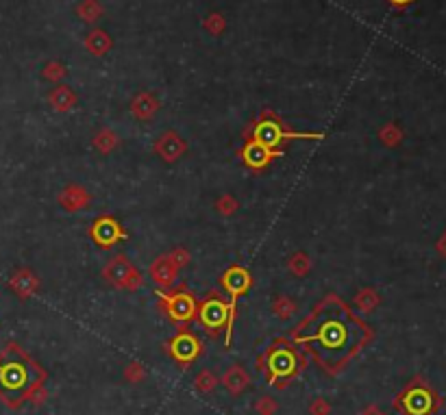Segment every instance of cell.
Masks as SVG:
<instances>
[{
	"label": "cell",
	"mask_w": 446,
	"mask_h": 415,
	"mask_svg": "<svg viewBox=\"0 0 446 415\" xmlns=\"http://www.w3.org/2000/svg\"><path fill=\"white\" fill-rule=\"evenodd\" d=\"M370 329L353 318L346 309L335 313H320L318 320L300 335V341H312L314 352L325 366H340L355 350L364 346Z\"/></svg>",
	"instance_id": "6da1fadb"
},
{
	"label": "cell",
	"mask_w": 446,
	"mask_h": 415,
	"mask_svg": "<svg viewBox=\"0 0 446 415\" xmlns=\"http://www.w3.org/2000/svg\"><path fill=\"white\" fill-rule=\"evenodd\" d=\"M44 372L20 346L9 344L0 354V400L9 407H20L35 389L42 387Z\"/></svg>",
	"instance_id": "7a4b0ae2"
},
{
	"label": "cell",
	"mask_w": 446,
	"mask_h": 415,
	"mask_svg": "<svg viewBox=\"0 0 446 415\" xmlns=\"http://www.w3.org/2000/svg\"><path fill=\"white\" fill-rule=\"evenodd\" d=\"M323 133H294V131H285L283 129V122L272 116V113H263V118L255 124V135L253 139L263 143L268 148H277L281 141H288V139H320Z\"/></svg>",
	"instance_id": "3957f363"
},
{
	"label": "cell",
	"mask_w": 446,
	"mask_h": 415,
	"mask_svg": "<svg viewBox=\"0 0 446 415\" xmlns=\"http://www.w3.org/2000/svg\"><path fill=\"white\" fill-rule=\"evenodd\" d=\"M438 405H440V398L436 396V391L420 381L409 385L397 400V407L405 415H431L438 409Z\"/></svg>",
	"instance_id": "277c9868"
},
{
	"label": "cell",
	"mask_w": 446,
	"mask_h": 415,
	"mask_svg": "<svg viewBox=\"0 0 446 415\" xmlns=\"http://www.w3.org/2000/svg\"><path fill=\"white\" fill-rule=\"evenodd\" d=\"M102 276L107 283L122 292H137L139 287L144 285L139 269L124 255H116L107 261V265L102 267Z\"/></svg>",
	"instance_id": "5b68a950"
},
{
	"label": "cell",
	"mask_w": 446,
	"mask_h": 415,
	"mask_svg": "<svg viewBox=\"0 0 446 415\" xmlns=\"http://www.w3.org/2000/svg\"><path fill=\"white\" fill-rule=\"evenodd\" d=\"M199 320L205 329H209L211 333H218L222 329H226V346L231 339V327H233L236 320V304L231 302L229 306L218 298V296H209L199 309Z\"/></svg>",
	"instance_id": "8992f818"
},
{
	"label": "cell",
	"mask_w": 446,
	"mask_h": 415,
	"mask_svg": "<svg viewBox=\"0 0 446 415\" xmlns=\"http://www.w3.org/2000/svg\"><path fill=\"white\" fill-rule=\"evenodd\" d=\"M89 237L100 248H114L120 240H127V230L112 215H100L89 228Z\"/></svg>",
	"instance_id": "52a82bcc"
},
{
	"label": "cell",
	"mask_w": 446,
	"mask_h": 415,
	"mask_svg": "<svg viewBox=\"0 0 446 415\" xmlns=\"http://www.w3.org/2000/svg\"><path fill=\"white\" fill-rule=\"evenodd\" d=\"M162 296V306L170 320L183 324L190 322L196 313V302L192 294L178 292V294H159Z\"/></svg>",
	"instance_id": "ba28073f"
},
{
	"label": "cell",
	"mask_w": 446,
	"mask_h": 415,
	"mask_svg": "<svg viewBox=\"0 0 446 415\" xmlns=\"http://www.w3.org/2000/svg\"><path fill=\"white\" fill-rule=\"evenodd\" d=\"M155 152L162 157L166 164H176L178 159L185 157L187 152V141L178 135L176 131H164L155 141Z\"/></svg>",
	"instance_id": "9c48e42d"
},
{
	"label": "cell",
	"mask_w": 446,
	"mask_h": 415,
	"mask_svg": "<svg viewBox=\"0 0 446 415\" xmlns=\"http://www.w3.org/2000/svg\"><path fill=\"white\" fill-rule=\"evenodd\" d=\"M268 370L272 381H283L296 372V354L290 348H275L268 354Z\"/></svg>",
	"instance_id": "30bf717a"
},
{
	"label": "cell",
	"mask_w": 446,
	"mask_h": 415,
	"mask_svg": "<svg viewBox=\"0 0 446 415\" xmlns=\"http://www.w3.org/2000/svg\"><path fill=\"white\" fill-rule=\"evenodd\" d=\"M220 281H222L224 292L231 296V302H233V304H236V300H238L240 296H244L248 290H251V283H253L251 274H248L246 269L240 267V265L229 267L226 272L222 274Z\"/></svg>",
	"instance_id": "8fae6325"
},
{
	"label": "cell",
	"mask_w": 446,
	"mask_h": 415,
	"mask_svg": "<svg viewBox=\"0 0 446 415\" xmlns=\"http://www.w3.org/2000/svg\"><path fill=\"white\" fill-rule=\"evenodd\" d=\"M281 150H272V148H268L263 146V143L251 139V141H246V146L242 150V159H244V164L251 168V170H263L275 157H279Z\"/></svg>",
	"instance_id": "7c38bea8"
},
{
	"label": "cell",
	"mask_w": 446,
	"mask_h": 415,
	"mask_svg": "<svg viewBox=\"0 0 446 415\" xmlns=\"http://www.w3.org/2000/svg\"><path fill=\"white\" fill-rule=\"evenodd\" d=\"M170 352L178 363H192V361L201 352V341L196 339L192 333H178L170 341Z\"/></svg>",
	"instance_id": "4fadbf2b"
},
{
	"label": "cell",
	"mask_w": 446,
	"mask_h": 415,
	"mask_svg": "<svg viewBox=\"0 0 446 415\" xmlns=\"http://www.w3.org/2000/svg\"><path fill=\"white\" fill-rule=\"evenodd\" d=\"M57 201H59V207L66 209L68 213H77V211H81L83 207L89 205V201H92V196H89V191H87L83 185L70 183V185H66V187L59 191Z\"/></svg>",
	"instance_id": "5bb4252c"
},
{
	"label": "cell",
	"mask_w": 446,
	"mask_h": 415,
	"mask_svg": "<svg viewBox=\"0 0 446 415\" xmlns=\"http://www.w3.org/2000/svg\"><path fill=\"white\" fill-rule=\"evenodd\" d=\"M159 109H162V102L151 92H139L131 98V113L139 122H151L159 113Z\"/></svg>",
	"instance_id": "9a60e30c"
},
{
	"label": "cell",
	"mask_w": 446,
	"mask_h": 415,
	"mask_svg": "<svg viewBox=\"0 0 446 415\" xmlns=\"http://www.w3.org/2000/svg\"><path fill=\"white\" fill-rule=\"evenodd\" d=\"M9 287L15 292L17 298H31L35 292L40 290V279L35 276V272H31L29 267H22V269H17V272L11 274Z\"/></svg>",
	"instance_id": "2e32d148"
},
{
	"label": "cell",
	"mask_w": 446,
	"mask_h": 415,
	"mask_svg": "<svg viewBox=\"0 0 446 415\" xmlns=\"http://www.w3.org/2000/svg\"><path fill=\"white\" fill-rule=\"evenodd\" d=\"M178 272H181V269H178V267L170 261L168 255L157 257V259L151 263V267H148L151 279H153L159 287H170V285L176 281Z\"/></svg>",
	"instance_id": "e0dca14e"
},
{
	"label": "cell",
	"mask_w": 446,
	"mask_h": 415,
	"mask_svg": "<svg viewBox=\"0 0 446 415\" xmlns=\"http://www.w3.org/2000/svg\"><path fill=\"white\" fill-rule=\"evenodd\" d=\"M48 102H50V107H52V109H55L57 113H68V111L75 109L77 94H75L68 85H57V87L50 89Z\"/></svg>",
	"instance_id": "ac0fdd59"
},
{
	"label": "cell",
	"mask_w": 446,
	"mask_h": 415,
	"mask_svg": "<svg viewBox=\"0 0 446 415\" xmlns=\"http://www.w3.org/2000/svg\"><path fill=\"white\" fill-rule=\"evenodd\" d=\"M222 383H224V387H226L231 393H233V396H240V393L248 387V383H251V376L246 374L244 368L231 366V368L224 372V376H222Z\"/></svg>",
	"instance_id": "d6986e66"
},
{
	"label": "cell",
	"mask_w": 446,
	"mask_h": 415,
	"mask_svg": "<svg viewBox=\"0 0 446 415\" xmlns=\"http://www.w3.org/2000/svg\"><path fill=\"white\" fill-rule=\"evenodd\" d=\"M92 143L100 155H109L120 146V135L114 129H109V126H102V129H98L94 133Z\"/></svg>",
	"instance_id": "ffe728a7"
},
{
	"label": "cell",
	"mask_w": 446,
	"mask_h": 415,
	"mask_svg": "<svg viewBox=\"0 0 446 415\" xmlns=\"http://www.w3.org/2000/svg\"><path fill=\"white\" fill-rule=\"evenodd\" d=\"M83 44H85V48L92 52L94 57H100V55H105V52L112 48V38L105 31H100V29H92V31L85 35V42Z\"/></svg>",
	"instance_id": "44dd1931"
},
{
	"label": "cell",
	"mask_w": 446,
	"mask_h": 415,
	"mask_svg": "<svg viewBox=\"0 0 446 415\" xmlns=\"http://www.w3.org/2000/svg\"><path fill=\"white\" fill-rule=\"evenodd\" d=\"M353 302H355L357 311H360V313H372L381 304V296H379L377 290H372V287H364V290L357 292Z\"/></svg>",
	"instance_id": "7402d4cb"
},
{
	"label": "cell",
	"mask_w": 446,
	"mask_h": 415,
	"mask_svg": "<svg viewBox=\"0 0 446 415\" xmlns=\"http://www.w3.org/2000/svg\"><path fill=\"white\" fill-rule=\"evenodd\" d=\"M298 311V304L290 298V296H285V294H279L275 300H272V313H275V318H279V320H292L294 318V313Z\"/></svg>",
	"instance_id": "603a6c76"
},
{
	"label": "cell",
	"mask_w": 446,
	"mask_h": 415,
	"mask_svg": "<svg viewBox=\"0 0 446 415\" xmlns=\"http://www.w3.org/2000/svg\"><path fill=\"white\" fill-rule=\"evenodd\" d=\"M379 139L385 148H397L401 146V141H403V131H401V126L394 124V122H385L381 129H379Z\"/></svg>",
	"instance_id": "cb8c5ba5"
},
{
	"label": "cell",
	"mask_w": 446,
	"mask_h": 415,
	"mask_svg": "<svg viewBox=\"0 0 446 415\" xmlns=\"http://www.w3.org/2000/svg\"><path fill=\"white\" fill-rule=\"evenodd\" d=\"M288 267H290V272H292L294 276L302 279V276L309 274L312 259H309V255H305V252H294V255L288 259Z\"/></svg>",
	"instance_id": "d4e9b609"
},
{
	"label": "cell",
	"mask_w": 446,
	"mask_h": 415,
	"mask_svg": "<svg viewBox=\"0 0 446 415\" xmlns=\"http://www.w3.org/2000/svg\"><path fill=\"white\" fill-rule=\"evenodd\" d=\"M77 13H79V17H81L83 22L92 24V22L100 20V15H102V7H100V3H98V0H83V3L77 7Z\"/></svg>",
	"instance_id": "484cf974"
},
{
	"label": "cell",
	"mask_w": 446,
	"mask_h": 415,
	"mask_svg": "<svg viewBox=\"0 0 446 415\" xmlns=\"http://www.w3.org/2000/svg\"><path fill=\"white\" fill-rule=\"evenodd\" d=\"M66 75H68V68H66L61 61H48V63L44 65V70H42V77H44L46 81H52V83L63 81Z\"/></svg>",
	"instance_id": "4316f807"
},
{
	"label": "cell",
	"mask_w": 446,
	"mask_h": 415,
	"mask_svg": "<svg viewBox=\"0 0 446 415\" xmlns=\"http://www.w3.org/2000/svg\"><path fill=\"white\" fill-rule=\"evenodd\" d=\"M238 209H240V203L236 201V196H231V194H224L216 201V211L222 215V218H231V215H236Z\"/></svg>",
	"instance_id": "83f0119b"
},
{
	"label": "cell",
	"mask_w": 446,
	"mask_h": 415,
	"mask_svg": "<svg viewBox=\"0 0 446 415\" xmlns=\"http://www.w3.org/2000/svg\"><path fill=\"white\" fill-rule=\"evenodd\" d=\"M196 387H199L201 391H205V393H209V391H213V389H216V385H218V378L216 376H213L209 370H203L199 376H196Z\"/></svg>",
	"instance_id": "f1b7e54d"
},
{
	"label": "cell",
	"mask_w": 446,
	"mask_h": 415,
	"mask_svg": "<svg viewBox=\"0 0 446 415\" xmlns=\"http://www.w3.org/2000/svg\"><path fill=\"white\" fill-rule=\"evenodd\" d=\"M168 257H170V261L178 267V269H183V267H187L190 265V261H192V255L185 250V248H174V250H170L168 252Z\"/></svg>",
	"instance_id": "f546056e"
},
{
	"label": "cell",
	"mask_w": 446,
	"mask_h": 415,
	"mask_svg": "<svg viewBox=\"0 0 446 415\" xmlns=\"http://www.w3.org/2000/svg\"><path fill=\"white\" fill-rule=\"evenodd\" d=\"M205 29L211 33V35H220L224 31V17L220 13H211L207 20H205Z\"/></svg>",
	"instance_id": "4dcf8cb0"
},
{
	"label": "cell",
	"mask_w": 446,
	"mask_h": 415,
	"mask_svg": "<svg viewBox=\"0 0 446 415\" xmlns=\"http://www.w3.org/2000/svg\"><path fill=\"white\" fill-rule=\"evenodd\" d=\"M255 411L259 413V415H272L275 411H277V402L272 400V398H261V400H257V405H255Z\"/></svg>",
	"instance_id": "1f68e13d"
},
{
	"label": "cell",
	"mask_w": 446,
	"mask_h": 415,
	"mask_svg": "<svg viewBox=\"0 0 446 415\" xmlns=\"http://www.w3.org/2000/svg\"><path fill=\"white\" fill-rule=\"evenodd\" d=\"M309 411H312L314 415H329V405H327L325 400L318 398V400L309 407Z\"/></svg>",
	"instance_id": "d6a6232c"
},
{
	"label": "cell",
	"mask_w": 446,
	"mask_h": 415,
	"mask_svg": "<svg viewBox=\"0 0 446 415\" xmlns=\"http://www.w3.org/2000/svg\"><path fill=\"white\" fill-rule=\"evenodd\" d=\"M436 252H438L442 259H446V230L442 233V235L438 237V242H436Z\"/></svg>",
	"instance_id": "836d02e7"
},
{
	"label": "cell",
	"mask_w": 446,
	"mask_h": 415,
	"mask_svg": "<svg viewBox=\"0 0 446 415\" xmlns=\"http://www.w3.org/2000/svg\"><path fill=\"white\" fill-rule=\"evenodd\" d=\"M387 3L392 7H397V9H405V7L412 5V3H416V0H387Z\"/></svg>",
	"instance_id": "e575fe53"
},
{
	"label": "cell",
	"mask_w": 446,
	"mask_h": 415,
	"mask_svg": "<svg viewBox=\"0 0 446 415\" xmlns=\"http://www.w3.org/2000/svg\"><path fill=\"white\" fill-rule=\"evenodd\" d=\"M362 415H383V413H381V411H379L377 407H368V409H366V411H364Z\"/></svg>",
	"instance_id": "d590c367"
}]
</instances>
